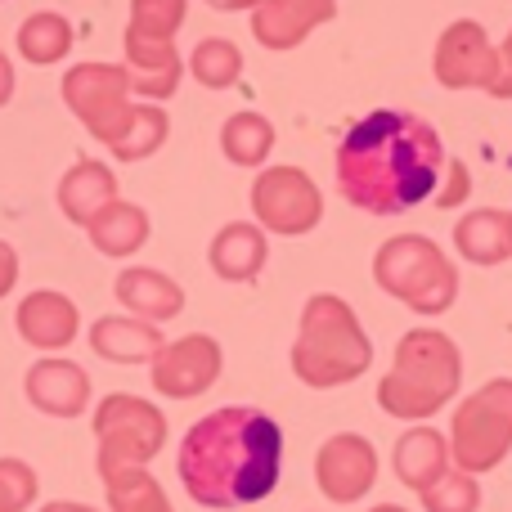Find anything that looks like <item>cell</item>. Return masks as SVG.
<instances>
[{"mask_svg":"<svg viewBox=\"0 0 512 512\" xmlns=\"http://www.w3.org/2000/svg\"><path fill=\"white\" fill-rule=\"evenodd\" d=\"M113 198H117V176H113V167L99 158L72 162L59 180V212L68 216L72 225H90Z\"/></svg>","mask_w":512,"mask_h":512,"instance_id":"obj_21","label":"cell"},{"mask_svg":"<svg viewBox=\"0 0 512 512\" xmlns=\"http://www.w3.org/2000/svg\"><path fill=\"white\" fill-rule=\"evenodd\" d=\"M104 495L113 512H176L162 490V481L144 468H122L104 477Z\"/></svg>","mask_w":512,"mask_h":512,"instance_id":"obj_26","label":"cell"},{"mask_svg":"<svg viewBox=\"0 0 512 512\" xmlns=\"http://www.w3.org/2000/svg\"><path fill=\"white\" fill-rule=\"evenodd\" d=\"M252 212L265 234L301 239L324 221V194L301 167H261L252 180Z\"/></svg>","mask_w":512,"mask_h":512,"instance_id":"obj_9","label":"cell"},{"mask_svg":"<svg viewBox=\"0 0 512 512\" xmlns=\"http://www.w3.org/2000/svg\"><path fill=\"white\" fill-rule=\"evenodd\" d=\"M373 364V342L364 333L351 301L337 292H315L301 306L297 342H292V373L315 391H333L364 378Z\"/></svg>","mask_w":512,"mask_h":512,"instance_id":"obj_4","label":"cell"},{"mask_svg":"<svg viewBox=\"0 0 512 512\" xmlns=\"http://www.w3.org/2000/svg\"><path fill=\"white\" fill-rule=\"evenodd\" d=\"M454 248L472 265H499L512 256V234H508V212L499 207H481L468 212L454 225Z\"/></svg>","mask_w":512,"mask_h":512,"instance_id":"obj_23","label":"cell"},{"mask_svg":"<svg viewBox=\"0 0 512 512\" xmlns=\"http://www.w3.org/2000/svg\"><path fill=\"white\" fill-rule=\"evenodd\" d=\"M14 99V63H9V54L0 50V108Z\"/></svg>","mask_w":512,"mask_h":512,"instance_id":"obj_35","label":"cell"},{"mask_svg":"<svg viewBox=\"0 0 512 512\" xmlns=\"http://www.w3.org/2000/svg\"><path fill=\"white\" fill-rule=\"evenodd\" d=\"M72 41H77L72 23L63 14H54V9H36V14H27L23 27H18V54H23L27 63H36V68L63 63L72 54Z\"/></svg>","mask_w":512,"mask_h":512,"instance_id":"obj_24","label":"cell"},{"mask_svg":"<svg viewBox=\"0 0 512 512\" xmlns=\"http://www.w3.org/2000/svg\"><path fill=\"white\" fill-rule=\"evenodd\" d=\"M126 72H131V95H144L149 104L176 95L185 59H180L176 41H149V36L126 32Z\"/></svg>","mask_w":512,"mask_h":512,"instance_id":"obj_16","label":"cell"},{"mask_svg":"<svg viewBox=\"0 0 512 512\" xmlns=\"http://www.w3.org/2000/svg\"><path fill=\"white\" fill-rule=\"evenodd\" d=\"M167 135H171L167 108H162V104H135L131 126H126V135L108 153H113L117 162H144L149 153H158L162 144H167Z\"/></svg>","mask_w":512,"mask_h":512,"instance_id":"obj_28","label":"cell"},{"mask_svg":"<svg viewBox=\"0 0 512 512\" xmlns=\"http://www.w3.org/2000/svg\"><path fill=\"white\" fill-rule=\"evenodd\" d=\"M369 512H409V508H400V504H378V508H369Z\"/></svg>","mask_w":512,"mask_h":512,"instance_id":"obj_38","label":"cell"},{"mask_svg":"<svg viewBox=\"0 0 512 512\" xmlns=\"http://www.w3.org/2000/svg\"><path fill=\"white\" fill-rule=\"evenodd\" d=\"M14 324H18V337L36 351H63V346L77 342V328H81V310L72 297L54 288H36L18 301L14 310Z\"/></svg>","mask_w":512,"mask_h":512,"instance_id":"obj_14","label":"cell"},{"mask_svg":"<svg viewBox=\"0 0 512 512\" xmlns=\"http://www.w3.org/2000/svg\"><path fill=\"white\" fill-rule=\"evenodd\" d=\"M508 234H512V212H508Z\"/></svg>","mask_w":512,"mask_h":512,"instance_id":"obj_39","label":"cell"},{"mask_svg":"<svg viewBox=\"0 0 512 512\" xmlns=\"http://www.w3.org/2000/svg\"><path fill=\"white\" fill-rule=\"evenodd\" d=\"M512 450V378H490L477 387L450 423V459L459 472H495Z\"/></svg>","mask_w":512,"mask_h":512,"instance_id":"obj_6","label":"cell"},{"mask_svg":"<svg viewBox=\"0 0 512 512\" xmlns=\"http://www.w3.org/2000/svg\"><path fill=\"white\" fill-rule=\"evenodd\" d=\"M450 463V436H441L436 427H409L391 450V468H396L400 486L418 490V495L427 486H436L450 472Z\"/></svg>","mask_w":512,"mask_h":512,"instance_id":"obj_20","label":"cell"},{"mask_svg":"<svg viewBox=\"0 0 512 512\" xmlns=\"http://www.w3.org/2000/svg\"><path fill=\"white\" fill-rule=\"evenodd\" d=\"M459 387L463 355L454 337H445L441 328H409L396 342V360H391L387 378L378 382V405L391 418L427 423L459 396Z\"/></svg>","mask_w":512,"mask_h":512,"instance_id":"obj_3","label":"cell"},{"mask_svg":"<svg viewBox=\"0 0 512 512\" xmlns=\"http://www.w3.org/2000/svg\"><path fill=\"white\" fill-rule=\"evenodd\" d=\"M90 346L108 364H153V355L167 346L158 324L135 315H104L90 324Z\"/></svg>","mask_w":512,"mask_h":512,"instance_id":"obj_17","label":"cell"},{"mask_svg":"<svg viewBox=\"0 0 512 512\" xmlns=\"http://www.w3.org/2000/svg\"><path fill=\"white\" fill-rule=\"evenodd\" d=\"M63 104L104 149H113L135 117L126 63H77V68H68L63 72Z\"/></svg>","mask_w":512,"mask_h":512,"instance_id":"obj_8","label":"cell"},{"mask_svg":"<svg viewBox=\"0 0 512 512\" xmlns=\"http://www.w3.org/2000/svg\"><path fill=\"white\" fill-rule=\"evenodd\" d=\"M41 512H99L90 504H72V499H54V504H41Z\"/></svg>","mask_w":512,"mask_h":512,"instance_id":"obj_37","label":"cell"},{"mask_svg":"<svg viewBox=\"0 0 512 512\" xmlns=\"http://www.w3.org/2000/svg\"><path fill=\"white\" fill-rule=\"evenodd\" d=\"M95 441H99V454H95L99 477L122 468H144L167 445V414L158 405H149L144 396L113 391L95 409Z\"/></svg>","mask_w":512,"mask_h":512,"instance_id":"obj_7","label":"cell"},{"mask_svg":"<svg viewBox=\"0 0 512 512\" xmlns=\"http://www.w3.org/2000/svg\"><path fill=\"white\" fill-rule=\"evenodd\" d=\"M373 283L423 319L445 315L459 297V270L427 234H396L382 243L373 256Z\"/></svg>","mask_w":512,"mask_h":512,"instance_id":"obj_5","label":"cell"},{"mask_svg":"<svg viewBox=\"0 0 512 512\" xmlns=\"http://www.w3.org/2000/svg\"><path fill=\"white\" fill-rule=\"evenodd\" d=\"M315 486L333 504H360L378 486V450L360 432H337L315 454Z\"/></svg>","mask_w":512,"mask_h":512,"instance_id":"obj_12","label":"cell"},{"mask_svg":"<svg viewBox=\"0 0 512 512\" xmlns=\"http://www.w3.org/2000/svg\"><path fill=\"white\" fill-rule=\"evenodd\" d=\"M337 0H261L252 9V36L265 50H292L315 27L333 23Z\"/></svg>","mask_w":512,"mask_h":512,"instance_id":"obj_15","label":"cell"},{"mask_svg":"<svg viewBox=\"0 0 512 512\" xmlns=\"http://www.w3.org/2000/svg\"><path fill=\"white\" fill-rule=\"evenodd\" d=\"M481 508V486L472 472L450 468L436 486L423 490V512H477Z\"/></svg>","mask_w":512,"mask_h":512,"instance_id":"obj_30","label":"cell"},{"mask_svg":"<svg viewBox=\"0 0 512 512\" xmlns=\"http://www.w3.org/2000/svg\"><path fill=\"white\" fill-rule=\"evenodd\" d=\"M490 95L512 99V32H508V41L499 45V77H495V86H490Z\"/></svg>","mask_w":512,"mask_h":512,"instance_id":"obj_33","label":"cell"},{"mask_svg":"<svg viewBox=\"0 0 512 512\" xmlns=\"http://www.w3.org/2000/svg\"><path fill=\"white\" fill-rule=\"evenodd\" d=\"M274 149V126L270 117L261 113H234L225 117L221 126V153L234 162V167H265V158H270Z\"/></svg>","mask_w":512,"mask_h":512,"instance_id":"obj_25","label":"cell"},{"mask_svg":"<svg viewBox=\"0 0 512 512\" xmlns=\"http://www.w3.org/2000/svg\"><path fill=\"white\" fill-rule=\"evenodd\" d=\"M270 261V239L256 221H230L225 230H216L212 248H207V265L221 274L225 283H248L265 270Z\"/></svg>","mask_w":512,"mask_h":512,"instance_id":"obj_19","label":"cell"},{"mask_svg":"<svg viewBox=\"0 0 512 512\" xmlns=\"http://www.w3.org/2000/svg\"><path fill=\"white\" fill-rule=\"evenodd\" d=\"M445 162L441 131L427 117L378 108L337 144V189L369 216H405L436 198Z\"/></svg>","mask_w":512,"mask_h":512,"instance_id":"obj_1","label":"cell"},{"mask_svg":"<svg viewBox=\"0 0 512 512\" xmlns=\"http://www.w3.org/2000/svg\"><path fill=\"white\" fill-rule=\"evenodd\" d=\"M468 189H472L468 167H463L459 158H450V162H445V180H441V189H436L432 203L436 207H463V203H468Z\"/></svg>","mask_w":512,"mask_h":512,"instance_id":"obj_32","label":"cell"},{"mask_svg":"<svg viewBox=\"0 0 512 512\" xmlns=\"http://www.w3.org/2000/svg\"><path fill=\"white\" fill-rule=\"evenodd\" d=\"M225 369V351L216 337L207 333H189L167 342L158 355H153L149 373H153V391L167 400H198L221 382Z\"/></svg>","mask_w":512,"mask_h":512,"instance_id":"obj_10","label":"cell"},{"mask_svg":"<svg viewBox=\"0 0 512 512\" xmlns=\"http://www.w3.org/2000/svg\"><path fill=\"white\" fill-rule=\"evenodd\" d=\"M189 72H194V81L207 90H230L234 81L243 77V50L230 36H207V41H198L194 54H189Z\"/></svg>","mask_w":512,"mask_h":512,"instance_id":"obj_27","label":"cell"},{"mask_svg":"<svg viewBox=\"0 0 512 512\" xmlns=\"http://www.w3.org/2000/svg\"><path fill=\"white\" fill-rule=\"evenodd\" d=\"M432 72L445 90H490L499 77V50L477 18H454L436 41Z\"/></svg>","mask_w":512,"mask_h":512,"instance_id":"obj_11","label":"cell"},{"mask_svg":"<svg viewBox=\"0 0 512 512\" xmlns=\"http://www.w3.org/2000/svg\"><path fill=\"white\" fill-rule=\"evenodd\" d=\"M14 283H18V252L0 239V297H9V292H14Z\"/></svg>","mask_w":512,"mask_h":512,"instance_id":"obj_34","label":"cell"},{"mask_svg":"<svg viewBox=\"0 0 512 512\" xmlns=\"http://www.w3.org/2000/svg\"><path fill=\"white\" fill-rule=\"evenodd\" d=\"M36 472L23 459H0V512H27L36 504Z\"/></svg>","mask_w":512,"mask_h":512,"instance_id":"obj_31","label":"cell"},{"mask_svg":"<svg viewBox=\"0 0 512 512\" xmlns=\"http://www.w3.org/2000/svg\"><path fill=\"white\" fill-rule=\"evenodd\" d=\"M212 9H221V14H239V9H256L261 0H207Z\"/></svg>","mask_w":512,"mask_h":512,"instance_id":"obj_36","label":"cell"},{"mask_svg":"<svg viewBox=\"0 0 512 512\" xmlns=\"http://www.w3.org/2000/svg\"><path fill=\"white\" fill-rule=\"evenodd\" d=\"M185 14L189 0H131V27L126 32L149 36V41H176Z\"/></svg>","mask_w":512,"mask_h":512,"instance_id":"obj_29","label":"cell"},{"mask_svg":"<svg viewBox=\"0 0 512 512\" xmlns=\"http://www.w3.org/2000/svg\"><path fill=\"white\" fill-rule=\"evenodd\" d=\"M86 234L104 256H131L149 243L153 225H149V212H144V207L126 203V198H113V203L86 225Z\"/></svg>","mask_w":512,"mask_h":512,"instance_id":"obj_22","label":"cell"},{"mask_svg":"<svg viewBox=\"0 0 512 512\" xmlns=\"http://www.w3.org/2000/svg\"><path fill=\"white\" fill-rule=\"evenodd\" d=\"M180 486L203 508H248L283 477V427L265 409L225 405L198 418L176 454Z\"/></svg>","mask_w":512,"mask_h":512,"instance_id":"obj_2","label":"cell"},{"mask_svg":"<svg viewBox=\"0 0 512 512\" xmlns=\"http://www.w3.org/2000/svg\"><path fill=\"white\" fill-rule=\"evenodd\" d=\"M117 301L131 310L135 319H149V324H167L185 310V288H180L171 274L149 270V265H126L117 274Z\"/></svg>","mask_w":512,"mask_h":512,"instance_id":"obj_18","label":"cell"},{"mask_svg":"<svg viewBox=\"0 0 512 512\" xmlns=\"http://www.w3.org/2000/svg\"><path fill=\"white\" fill-rule=\"evenodd\" d=\"M23 391L27 405L50 418H77L90 409V373L72 360H59V355L36 360L23 378Z\"/></svg>","mask_w":512,"mask_h":512,"instance_id":"obj_13","label":"cell"}]
</instances>
